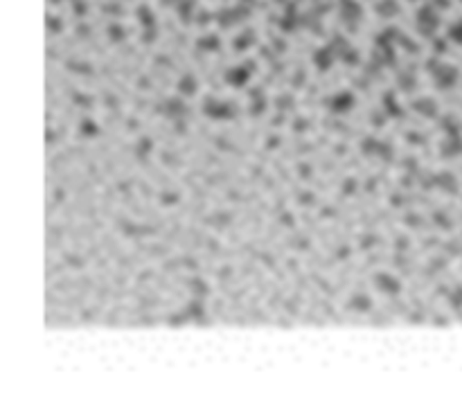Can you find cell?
Instances as JSON below:
<instances>
[{
	"mask_svg": "<svg viewBox=\"0 0 462 401\" xmlns=\"http://www.w3.org/2000/svg\"><path fill=\"white\" fill-rule=\"evenodd\" d=\"M350 106H352V95L350 93H343V95H338V97L334 99V110H348Z\"/></svg>",
	"mask_w": 462,
	"mask_h": 401,
	"instance_id": "cell-1",
	"label": "cell"
},
{
	"mask_svg": "<svg viewBox=\"0 0 462 401\" xmlns=\"http://www.w3.org/2000/svg\"><path fill=\"white\" fill-rule=\"evenodd\" d=\"M246 77H248V70H242V68L228 72V81H233L235 86H242L244 81H246Z\"/></svg>",
	"mask_w": 462,
	"mask_h": 401,
	"instance_id": "cell-2",
	"label": "cell"
},
{
	"mask_svg": "<svg viewBox=\"0 0 462 401\" xmlns=\"http://www.w3.org/2000/svg\"><path fill=\"white\" fill-rule=\"evenodd\" d=\"M178 88H181L183 93L192 95V93H194V79H192V77H185V79H183V84L178 86Z\"/></svg>",
	"mask_w": 462,
	"mask_h": 401,
	"instance_id": "cell-3",
	"label": "cell"
}]
</instances>
